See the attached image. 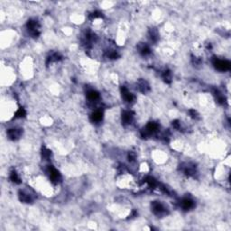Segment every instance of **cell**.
I'll return each instance as SVG.
<instances>
[{
	"mask_svg": "<svg viewBox=\"0 0 231 231\" xmlns=\"http://www.w3.org/2000/svg\"><path fill=\"white\" fill-rule=\"evenodd\" d=\"M22 129H19V128H11V129H8L7 131V136L9 139L11 140H17L20 136H22Z\"/></svg>",
	"mask_w": 231,
	"mask_h": 231,
	"instance_id": "cell-8",
	"label": "cell"
},
{
	"mask_svg": "<svg viewBox=\"0 0 231 231\" xmlns=\"http://www.w3.org/2000/svg\"><path fill=\"white\" fill-rule=\"evenodd\" d=\"M213 94L215 96V98H216V100L217 101V103H219L220 105H224L225 103H226V98H225V97L222 95L217 90H213Z\"/></svg>",
	"mask_w": 231,
	"mask_h": 231,
	"instance_id": "cell-15",
	"label": "cell"
},
{
	"mask_svg": "<svg viewBox=\"0 0 231 231\" xmlns=\"http://www.w3.org/2000/svg\"><path fill=\"white\" fill-rule=\"evenodd\" d=\"M212 63H213L214 67L219 71H227V70H230L231 63L228 60H220L217 58H213Z\"/></svg>",
	"mask_w": 231,
	"mask_h": 231,
	"instance_id": "cell-1",
	"label": "cell"
},
{
	"mask_svg": "<svg viewBox=\"0 0 231 231\" xmlns=\"http://www.w3.org/2000/svg\"><path fill=\"white\" fill-rule=\"evenodd\" d=\"M101 16H102V14H101L100 12L95 11V12H93L92 14L90 15V19H96V18H99V17H101Z\"/></svg>",
	"mask_w": 231,
	"mask_h": 231,
	"instance_id": "cell-24",
	"label": "cell"
},
{
	"mask_svg": "<svg viewBox=\"0 0 231 231\" xmlns=\"http://www.w3.org/2000/svg\"><path fill=\"white\" fill-rule=\"evenodd\" d=\"M118 54H117V51H115V50H110L109 52L107 53V57L109 58V59H112V60H115V59H117L118 58Z\"/></svg>",
	"mask_w": 231,
	"mask_h": 231,
	"instance_id": "cell-23",
	"label": "cell"
},
{
	"mask_svg": "<svg viewBox=\"0 0 231 231\" xmlns=\"http://www.w3.org/2000/svg\"><path fill=\"white\" fill-rule=\"evenodd\" d=\"M162 77H163V81L166 82V83H171V82H172V78H173V76H172L171 70H165L163 72V74H162Z\"/></svg>",
	"mask_w": 231,
	"mask_h": 231,
	"instance_id": "cell-18",
	"label": "cell"
},
{
	"mask_svg": "<svg viewBox=\"0 0 231 231\" xmlns=\"http://www.w3.org/2000/svg\"><path fill=\"white\" fill-rule=\"evenodd\" d=\"M42 158L45 161H49L50 158H51V156H52V152L50 150L47 149V148H42Z\"/></svg>",
	"mask_w": 231,
	"mask_h": 231,
	"instance_id": "cell-20",
	"label": "cell"
},
{
	"mask_svg": "<svg viewBox=\"0 0 231 231\" xmlns=\"http://www.w3.org/2000/svg\"><path fill=\"white\" fill-rule=\"evenodd\" d=\"M189 114H190V116L192 117V118H194V119H197L199 117V115H198V113H197V111L195 110V109H190L189 110Z\"/></svg>",
	"mask_w": 231,
	"mask_h": 231,
	"instance_id": "cell-25",
	"label": "cell"
},
{
	"mask_svg": "<svg viewBox=\"0 0 231 231\" xmlns=\"http://www.w3.org/2000/svg\"><path fill=\"white\" fill-rule=\"evenodd\" d=\"M26 115V112L25 109H24V108H20V109L15 112L14 117H15V118H22V117H25Z\"/></svg>",
	"mask_w": 231,
	"mask_h": 231,
	"instance_id": "cell-21",
	"label": "cell"
},
{
	"mask_svg": "<svg viewBox=\"0 0 231 231\" xmlns=\"http://www.w3.org/2000/svg\"><path fill=\"white\" fill-rule=\"evenodd\" d=\"M183 172L186 175L188 176H193L196 173V169L195 166L190 165V164H186V166L183 167Z\"/></svg>",
	"mask_w": 231,
	"mask_h": 231,
	"instance_id": "cell-13",
	"label": "cell"
},
{
	"mask_svg": "<svg viewBox=\"0 0 231 231\" xmlns=\"http://www.w3.org/2000/svg\"><path fill=\"white\" fill-rule=\"evenodd\" d=\"M10 180H11V181H13L14 183H16V184H20L21 183V179H20V177L18 176V174H17V173L15 171L11 172V173H10Z\"/></svg>",
	"mask_w": 231,
	"mask_h": 231,
	"instance_id": "cell-19",
	"label": "cell"
},
{
	"mask_svg": "<svg viewBox=\"0 0 231 231\" xmlns=\"http://www.w3.org/2000/svg\"><path fill=\"white\" fill-rule=\"evenodd\" d=\"M62 55L57 54V53H54L53 54H51L50 56L47 57V61H46V64H50L54 62H58L60 60H62Z\"/></svg>",
	"mask_w": 231,
	"mask_h": 231,
	"instance_id": "cell-16",
	"label": "cell"
},
{
	"mask_svg": "<svg viewBox=\"0 0 231 231\" xmlns=\"http://www.w3.org/2000/svg\"><path fill=\"white\" fill-rule=\"evenodd\" d=\"M87 97L90 100V101H96L99 98V93L96 90H90L88 93H87Z\"/></svg>",
	"mask_w": 231,
	"mask_h": 231,
	"instance_id": "cell-17",
	"label": "cell"
},
{
	"mask_svg": "<svg viewBox=\"0 0 231 231\" xmlns=\"http://www.w3.org/2000/svg\"><path fill=\"white\" fill-rule=\"evenodd\" d=\"M102 119H103V112L100 109H97L90 115V121L92 123L101 122Z\"/></svg>",
	"mask_w": 231,
	"mask_h": 231,
	"instance_id": "cell-10",
	"label": "cell"
},
{
	"mask_svg": "<svg viewBox=\"0 0 231 231\" xmlns=\"http://www.w3.org/2000/svg\"><path fill=\"white\" fill-rule=\"evenodd\" d=\"M150 38L153 42H157L158 38H159V34L155 29H152L150 31Z\"/></svg>",
	"mask_w": 231,
	"mask_h": 231,
	"instance_id": "cell-22",
	"label": "cell"
},
{
	"mask_svg": "<svg viewBox=\"0 0 231 231\" xmlns=\"http://www.w3.org/2000/svg\"><path fill=\"white\" fill-rule=\"evenodd\" d=\"M152 210L153 212V214H155L156 216H164L168 213L167 209L165 208V206L163 203H161L160 201H153L152 202Z\"/></svg>",
	"mask_w": 231,
	"mask_h": 231,
	"instance_id": "cell-3",
	"label": "cell"
},
{
	"mask_svg": "<svg viewBox=\"0 0 231 231\" xmlns=\"http://www.w3.org/2000/svg\"><path fill=\"white\" fill-rule=\"evenodd\" d=\"M46 172H47L48 175L50 177V180H51V181H52L53 183L58 184L59 182H61V181H62V175H61V173L55 169L53 165H48V166H47V169H46Z\"/></svg>",
	"mask_w": 231,
	"mask_h": 231,
	"instance_id": "cell-2",
	"label": "cell"
},
{
	"mask_svg": "<svg viewBox=\"0 0 231 231\" xmlns=\"http://www.w3.org/2000/svg\"><path fill=\"white\" fill-rule=\"evenodd\" d=\"M138 50H139L140 54L143 55V56H147V55H149L151 54V50H150L149 46L147 44H145V43L140 44L138 46Z\"/></svg>",
	"mask_w": 231,
	"mask_h": 231,
	"instance_id": "cell-14",
	"label": "cell"
},
{
	"mask_svg": "<svg viewBox=\"0 0 231 231\" xmlns=\"http://www.w3.org/2000/svg\"><path fill=\"white\" fill-rule=\"evenodd\" d=\"M173 126L175 128V129H180L181 128V123L179 120H174L173 122Z\"/></svg>",
	"mask_w": 231,
	"mask_h": 231,
	"instance_id": "cell-26",
	"label": "cell"
},
{
	"mask_svg": "<svg viewBox=\"0 0 231 231\" xmlns=\"http://www.w3.org/2000/svg\"><path fill=\"white\" fill-rule=\"evenodd\" d=\"M26 26H27L28 32L30 33V34L33 37H38V35L40 34V33H39L40 25L36 20L30 19L26 24Z\"/></svg>",
	"mask_w": 231,
	"mask_h": 231,
	"instance_id": "cell-4",
	"label": "cell"
},
{
	"mask_svg": "<svg viewBox=\"0 0 231 231\" xmlns=\"http://www.w3.org/2000/svg\"><path fill=\"white\" fill-rule=\"evenodd\" d=\"M135 159H136V154H135L134 153H130L128 154V160H129L130 162H133Z\"/></svg>",
	"mask_w": 231,
	"mask_h": 231,
	"instance_id": "cell-27",
	"label": "cell"
},
{
	"mask_svg": "<svg viewBox=\"0 0 231 231\" xmlns=\"http://www.w3.org/2000/svg\"><path fill=\"white\" fill-rule=\"evenodd\" d=\"M194 206H195V202L190 198H185L181 201V207L184 210H190L194 208Z\"/></svg>",
	"mask_w": 231,
	"mask_h": 231,
	"instance_id": "cell-9",
	"label": "cell"
},
{
	"mask_svg": "<svg viewBox=\"0 0 231 231\" xmlns=\"http://www.w3.org/2000/svg\"><path fill=\"white\" fill-rule=\"evenodd\" d=\"M159 129V125L155 122H150L146 125V126L143 129L142 131V136L143 137H146L149 136L153 134H154L155 132H157Z\"/></svg>",
	"mask_w": 231,
	"mask_h": 231,
	"instance_id": "cell-5",
	"label": "cell"
},
{
	"mask_svg": "<svg viewBox=\"0 0 231 231\" xmlns=\"http://www.w3.org/2000/svg\"><path fill=\"white\" fill-rule=\"evenodd\" d=\"M137 89L142 93H146L150 90V86L148 82L145 80H140L137 82Z\"/></svg>",
	"mask_w": 231,
	"mask_h": 231,
	"instance_id": "cell-11",
	"label": "cell"
},
{
	"mask_svg": "<svg viewBox=\"0 0 231 231\" xmlns=\"http://www.w3.org/2000/svg\"><path fill=\"white\" fill-rule=\"evenodd\" d=\"M121 94H122V98H124V100L126 101L127 103H133L136 100L135 95L133 93H131L125 86L121 87Z\"/></svg>",
	"mask_w": 231,
	"mask_h": 231,
	"instance_id": "cell-6",
	"label": "cell"
},
{
	"mask_svg": "<svg viewBox=\"0 0 231 231\" xmlns=\"http://www.w3.org/2000/svg\"><path fill=\"white\" fill-rule=\"evenodd\" d=\"M134 113L130 110H125L122 113V123L124 125H128L133 122Z\"/></svg>",
	"mask_w": 231,
	"mask_h": 231,
	"instance_id": "cell-7",
	"label": "cell"
},
{
	"mask_svg": "<svg viewBox=\"0 0 231 231\" xmlns=\"http://www.w3.org/2000/svg\"><path fill=\"white\" fill-rule=\"evenodd\" d=\"M19 199L22 202H26V203H29V202H32L34 198L31 194H29L27 192H25V191H20L19 192Z\"/></svg>",
	"mask_w": 231,
	"mask_h": 231,
	"instance_id": "cell-12",
	"label": "cell"
}]
</instances>
